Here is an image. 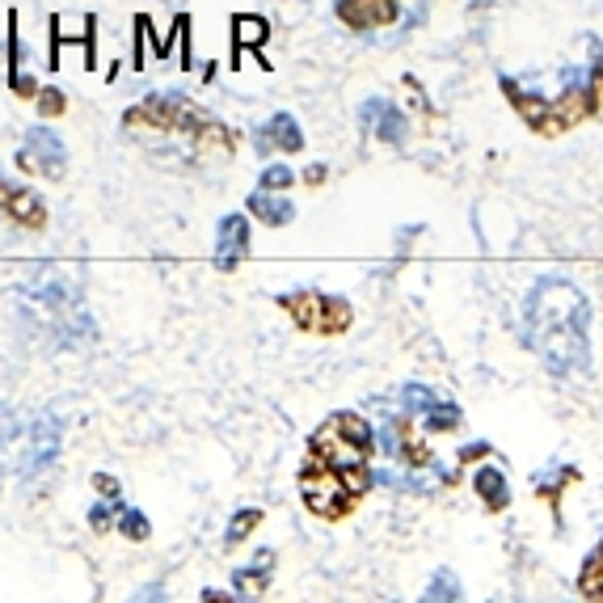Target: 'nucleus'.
I'll list each match as a JSON object with an SVG mask.
<instances>
[{
    "instance_id": "22",
    "label": "nucleus",
    "mask_w": 603,
    "mask_h": 603,
    "mask_svg": "<svg viewBox=\"0 0 603 603\" xmlns=\"http://www.w3.org/2000/svg\"><path fill=\"white\" fill-rule=\"evenodd\" d=\"M63 105H68V102H63L60 89H42V93H39V114H42V119H60Z\"/></svg>"
},
{
    "instance_id": "25",
    "label": "nucleus",
    "mask_w": 603,
    "mask_h": 603,
    "mask_svg": "<svg viewBox=\"0 0 603 603\" xmlns=\"http://www.w3.org/2000/svg\"><path fill=\"white\" fill-rule=\"evenodd\" d=\"M131 603H165V600H161V586L148 583V586H140V595H135Z\"/></svg>"
},
{
    "instance_id": "13",
    "label": "nucleus",
    "mask_w": 603,
    "mask_h": 603,
    "mask_svg": "<svg viewBox=\"0 0 603 603\" xmlns=\"http://www.w3.org/2000/svg\"><path fill=\"white\" fill-rule=\"evenodd\" d=\"M258 148H262V152H271V148H279V152H300V148H304V131L295 127L292 114H274L271 123L258 131Z\"/></svg>"
},
{
    "instance_id": "18",
    "label": "nucleus",
    "mask_w": 603,
    "mask_h": 603,
    "mask_svg": "<svg viewBox=\"0 0 603 603\" xmlns=\"http://www.w3.org/2000/svg\"><path fill=\"white\" fill-rule=\"evenodd\" d=\"M426 603H460L464 600V591H460V579L452 570H435V579L426 583Z\"/></svg>"
},
{
    "instance_id": "21",
    "label": "nucleus",
    "mask_w": 603,
    "mask_h": 603,
    "mask_svg": "<svg viewBox=\"0 0 603 603\" xmlns=\"http://www.w3.org/2000/svg\"><path fill=\"white\" fill-rule=\"evenodd\" d=\"M565 481H579V473H574V469H565V473L541 478V485H536V490H541V499L549 502V506H553L557 515H562V490H565Z\"/></svg>"
},
{
    "instance_id": "15",
    "label": "nucleus",
    "mask_w": 603,
    "mask_h": 603,
    "mask_svg": "<svg viewBox=\"0 0 603 603\" xmlns=\"http://www.w3.org/2000/svg\"><path fill=\"white\" fill-rule=\"evenodd\" d=\"M271 574H274V553L271 549H262V553L253 557V565H245V570H237V574H232V586H237L241 595L258 600V595L271 586Z\"/></svg>"
},
{
    "instance_id": "6",
    "label": "nucleus",
    "mask_w": 603,
    "mask_h": 603,
    "mask_svg": "<svg viewBox=\"0 0 603 603\" xmlns=\"http://www.w3.org/2000/svg\"><path fill=\"white\" fill-rule=\"evenodd\" d=\"M18 165L26 169V173H34V178L60 182L63 169H68V148H63V140L51 127H30L18 148Z\"/></svg>"
},
{
    "instance_id": "16",
    "label": "nucleus",
    "mask_w": 603,
    "mask_h": 603,
    "mask_svg": "<svg viewBox=\"0 0 603 603\" xmlns=\"http://www.w3.org/2000/svg\"><path fill=\"white\" fill-rule=\"evenodd\" d=\"M579 595L586 603H603V541L586 553L583 570H579Z\"/></svg>"
},
{
    "instance_id": "1",
    "label": "nucleus",
    "mask_w": 603,
    "mask_h": 603,
    "mask_svg": "<svg viewBox=\"0 0 603 603\" xmlns=\"http://www.w3.org/2000/svg\"><path fill=\"white\" fill-rule=\"evenodd\" d=\"M375 435L368 418L354 410L330 414L309 439V456L300 464V499L316 520H346L372 490Z\"/></svg>"
},
{
    "instance_id": "9",
    "label": "nucleus",
    "mask_w": 603,
    "mask_h": 603,
    "mask_svg": "<svg viewBox=\"0 0 603 603\" xmlns=\"http://www.w3.org/2000/svg\"><path fill=\"white\" fill-rule=\"evenodd\" d=\"M0 215L9 220V224H21V229H47V208H42V199L34 190L26 187H13V182H4L0 178Z\"/></svg>"
},
{
    "instance_id": "7",
    "label": "nucleus",
    "mask_w": 603,
    "mask_h": 603,
    "mask_svg": "<svg viewBox=\"0 0 603 603\" xmlns=\"http://www.w3.org/2000/svg\"><path fill=\"white\" fill-rule=\"evenodd\" d=\"M389 452H393L405 469H414V473H426L431 481H448V473H439V460L435 452L426 448V439H422V431H418L414 422L405 414H396L393 422H389Z\"/></svg>"
},
{
    "instance_id": "2",
    "label": "nucleus",
    "mask_w": 603,
    "mask_h": 603,
    "mask_svg": "<svg viewBox=\"0 0 603 603\" xmlns=\"http://www.w3.org/2000/svg\"><path fill=\"white\" fill-rule=\"evenodd\" d=\"M523 325L532 351L544 359L553 375H574L591 368V304L570 279H541L527 304H523Z\"/></svg>"
},
{
    "instance_id": "19",
    "label": "nucleus",
    "mask_w": 603,
    "mask_h": 603,
    "mask_svg": "<svg viewBox=\"0 0 603 603\" xmlns=\"http://www.w3.org/2000/svg\"><path fill=\"white\" fill-rule=\"evenodd\" d=\"M232 34H237V47L245 51V47H262L267 34H271V26H267V18H237Z\"/></svg>"
},
{
    "instance_id": "26",
    "label": "nucleus",
    "mask_w": 603,
    "mask_h": 603,
    "mask_svg": "<svg viewBox=\"0 0 603 603\" xmlns=\"http://www.w3.org/2000/svg\"><path fill=\"white\" fill-rule=\"evenodd\" d=\"M478 456H490V443H473V448H464V452H460V464H469V460H478Z\"/></svg>"
},
{
    "instance_id": "20",
    "label": "nucleus",
    "mask_w": 603,
    "mask_h": 603,
    "mask_svg": "<svg viewBox=\"0 0 603 603\" xmlns=\"http://www.w3.org/2000/svg\"><path fill=\"white\" fill-rule=\"evenodd\" d=\"M258 523H262V511H258V506H245V511H237V515H232V523H229V536H224V549H232V544L245 541V536H250Z\"/></svg>"
},
{
    "instance_id": "24",
    "label": "nucleus",
    "mask_w": 603,
    "mask_h": 603,
    "mask_svg": "<svg viewBox=\"0 0 603 603\" xmlns=\"http://www.w3.org/2000/svg\"><path fill=\"white\" fill-rule=\"evenodd\" d=\"M295 182V173L288 165H271L262 173V190H288Z\"/></svg>"
},
{
    "instance_id": "17",
    "label": "nucleus",
    "mask_w": 603,
    "mask_h": 603,
    "mask_svg": "<svg viewBox=\"0 0 603 603\" xmlns=\"http://www.w3.org/2000/svg\"><path fill=\"white\" fill-rule=\"evenodd\" d=\"M250 211L262 220V224H271V229L292 224V215H295V208L288 199H271V194H250Z\"/></svg>"
},
{
    "instance_id": "14",
    "label": "nucleus",
    "mask_w": 603,
    "mask_h": 603,
    "mask_svg": "<svg viewBox=\"0 0 603 603\" xmlns=\"http://www.w3.org/2000/svg\"><path fill=\"white\" fill-rule=\"evenodd\" d=\"M473 490H478L481 506H485V511H494V515H502V511L511 506V485H506V473H502V469H494V464L478 469Z\"/></svg>"
},
{
    "instance_id": "11",
    "label": "nucleus",
    "mask_w": 603,
    "mask_h": 603,
    "mask_svg": "<svg viewBox=\"0 0 603 603\" xmlns=\"http://www.w3.org/2000/svg\"><path fill=\"white\" fill-rule=\"evenodd\" d=\"M245 253H250V220L245 215H224L220 232H215V267L237 271Z\"/></svg>"
},
{
    "instance_id": "23",
    "label": "nucleus",
    "mask_w": 603,
    "mask_h": 603,
    "mask_svg": "<svg viewBox=\"0 0 603 603\" xmlns=\"http://www.w3.org/2000/svg\"><path fill=\"white\" fill-rule=\"evenodd\" d=\"M119 527H123L131 541H148V520L140 511H123V515H119Z\"/></svg>"
},
{
    "instance_id": "5",
    "label": "nucleus",
    "mask_w": 603,
    "mask_h": 603,
    "mask_svg": "<svg viewBox=\"0 0 603 603\" xmlns=\"http://www.w3.org/2000/svg\"><path fill=\"white\" fill-rule=\"evenodd\" d=\"M401 414L410 418L418 431L426 426V431H435V435H448V431H456L460 422H464L456 401L439 396L435 389H422V384H405V389H401Z\"/></svg>"
},
{
    "instance_id": "28",
    "label": "nucleus",
    "mask_w": 603,
    "mask_h": 603,
    "mask_svg": "<svg viewBox=\"0 0 603 603\" xmlns=\"http://www.w3.org/2000/svg\"><path fill=\"white\" fill-rule=\"evenodd\" d=\"M203 603H237V600H232V595H224V591H211V586H208V591H203Z\"/></svg>"
},
{
    "instance_id": "27",
    "label": "nucleus",
    "mask_w": 603,
    "mask_h": 603,
    "mask_svg": "<svg viewBox=\"0 0 603 603\" xmlns=\"http://www.w3.org/2000/svg\"><path fill=\"white\" fill-rule=\"evenodd\" d=\"M304 182H309V187H321V182H325V165H309V169H304Z\"/></svg>"
},
{
    "instance_id": "3",
    "label": "nucleus",
    "mask_w": 603,
    "mask_h": 603,
    "mask_svg": "<svg viewBox=\"0 0 603 603\" xmlns=\"http://www.w3.org/2000/svg\"><path fill=\"white\" fill-rule=\"evenodd\" d=\"M123 127L144 140H182L203 157H232L237 140L220 119H211L203 105H194L182 93H152L123 114Z\"/></svg>"
},
{
    "instance_id": "8",
    "label": "nucleus",
    "mask_w": 603,
    "mask_h": 603,
    "mask_svg": "<svg viewBox=\"0 0 603 603\" xmlns=\"http://www.w3.org/2000/svg\"><path fill=\"white\" fill-rule=\"evenodd\" d=\"M333 4H338V18L359 34L384 30L401 18V0H333Z\"/></svg>"
},
{
    "instance_id": "4",
    "label": "nucleus",
    "mask_w": 603,
    "mask_h": 603,
    "mask_svg": "<svg viewBox=\"0 0 603 603\" xmlns=\"http://www.w3.org/2000/svg\"><path fill=\"white\" fill-rule=\"evenodd\" d=\"M279 309L292 312V321L304 333H346L354 325V309L342 300V295H325V292H292V295H279Z\"/></svg>"
},
{
    "instance_id": "10",
    "label": "nucleus",
    "mask_w": 603,
    "mask_h": 603,
    "mask_svg": "<svg viewBox=\"0 0 603 603\" xmlns=\"http://www.w3.org/2000/svg\"><path fill=\"white\" fill-rule=\"evenodd\" d=\"M359 123L372 131L380 144H405V114L396 110L389 98H372V102H363V110H359Z\"/></svg>"
},
{
    "instance_id": "12",
    "label": "nucleus",
    "mask_w": 603,
    "mask_h": 603,
    "mask_svg": "<svg viewBox=\"0 0 603 603\" xmlns=\"http://www.w3.org/2000/svg\"><path fill=\"white\" fill-rule=\"evenodd\" d=\"M502 93H506V102L520 110V119L536 135H544L549 131V98H541V93H532V89H523L515 77H502Z\"/></svg>"
}]
</instances>
